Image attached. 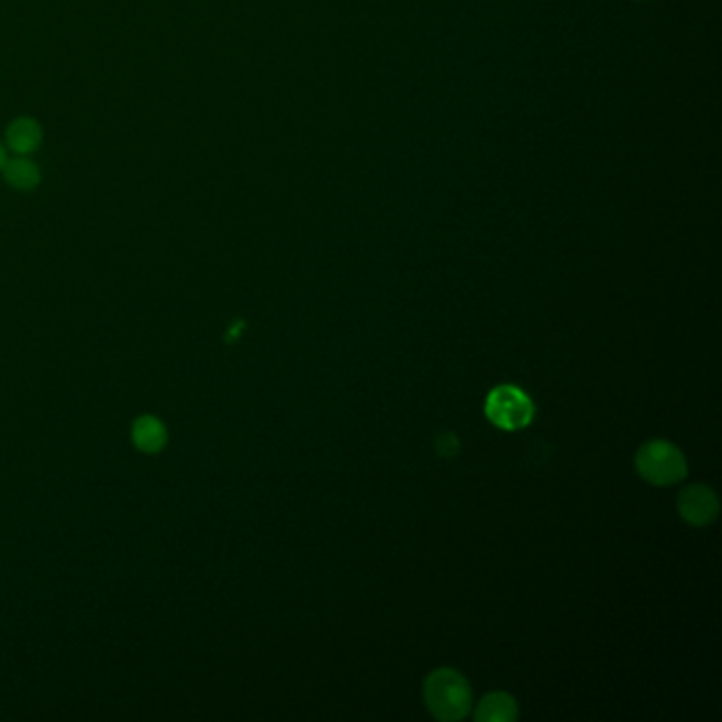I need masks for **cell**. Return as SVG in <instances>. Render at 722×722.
Segmentation results:
<instances>
[{
    "label": "cell",
    "mask_w": 722,
    "mask_h": 722,
    "mask_svg": "<svg viewBox=\"0 0 722 722\" xmlns=\"http://www.w3.org/2000/svg\"><path fill=\"white\" fill-rule=\"evenodd\" d=\"M536 407L532 399L511 384L493 388L486 399V415L502 431H521L534 420Z\"/></svg>",
    "instance_id": "3"
},
{
    "label": "cell",
    "mask_w": 722,
    "mask_h": 722,
    "mask_svg": "<svg viewBox=\"0 0 722 722\" xmlns=\"http://www.w3.org/2000/svg\"><path fill=\"white\" fill-rule=\"evenodd\" d=\"M2 176L18 191H32L41 182V170H38V166L34 162L26 159V157H22V155L4 162Z\"/></svg>",
    "instance_id": "8"
},
{
    "label": "cell",
    "mask_w": 722,
    "mask_h": 722,
    "mask_svg": "<svg viewBox=\"0 0 722 722\" xmlns=\"http://www.w3.org/2000/svg\"><path fill=\"white\" fill-rule=\"evenodd\" d=\"M4 141L15 155H30L43 143V127L32 116H20L9 123Z\"/></svg>",
    "instance_id": "5"
},
{
    "label": "cell",
    "mask_w": 722,
    "mask_h": 722,
    "mask_svg": "<svg viewBox=\"0 0 722 722\" xmlns=\"http://www.w3.org/2000/svg\"><path fill=\"white\" fill-rule=\"evenodd\" d=\"M424 701L434 719L443 722L463 721L473 706L470 685L456 669H434L424 682Z\"/></svg>",
    "instance_id": "1"
},
{
    "label": "cell",
    "mask_w": 722,
    "mask_h": 722,
    "mask_svg": "<svg viewBox=\"0 0 722 722\" xmlns=\"http://www.w3.org/2000/svg\"><path fill=\"white\" fill-rule=\"evenodd\" d=\"M458 447H460V443H458L456 434H441L438 441H436V449H438L441 456H454L458 452Z\"/></svg>",
    "instance_id": "9"
},
{
    "label": "cell",
    "mask_w": 722,
    "mask_h": 722,
    "mask_svg": "<svg viewBox=\"0 0 722 722\" xmlns=\"http://www.w3.org/2000/svg\"><path fill=\"white\" fill-rule=\"evenodd\" d=\"M680 518L691 525H710L719 518L721 502L719 496L703 484L687 486L678 496Z\"/></svg>",
    "instance_id": "4"
},
{
    "label": "cell",
    "mask_w": 722,
    "mask_h": 722,
    "mask_svg": "<svg viewBox=\"0 0 722 722\" xmlns=\"http://www.w3.org/2000/svg\"><path fill=\"white\" fill-rule=\"evenodd\" d=\"M637 475L653 486H674L689 473L685 454L669 441H648L636 454Z\"/></svg>",
    "instance_id": "2"
},
{
    "label": "cell",
    "mask_w": 722,
    "mask_h": 722,
    "mask_svg": "<svg viewBox=\"0 0 722 722\" xmlns=\"http://www.w3.org/2000/svg\"><path fill=\"white\" fill-rule=\"evenodd\" d=\"M132 438L134 445L145 452V454H157L164 449L166 441H168V433L166 426L153 418V415H143L134 422V431H132Z\"/></svg>",
    "instance_id": "7"
},
{
    "label": "cell",
    "mask_w": 722,
    "mask_h": 722,
    "mask_svg": "<svg viewBox=\"0 0 722 722\" xmlns=\"http://www.w3.org/2000/svg\"><path fill=\"white\" fill-rule=\"evenodd\" d=\"M4 162H7V151H4V146H2V143H0V170H2Z\"/></svg>",
    "instance_id": "10"
},
{
    "label": "cell",
    "mask_w": 722,
    "mask_h": 722,
    "mask_svg": "<svg viewBox=\"0 0 722 722\" xmlns=\"http://www.w3.org/2000/svg\"><path fill=\"white\" fill-rule=\"evenodd\" d=\"M518 717V701L509 693L486 695L475 710V721L479 722H513Z\"/></svg>",
    "instance_id": "6"
}]
</instances>
